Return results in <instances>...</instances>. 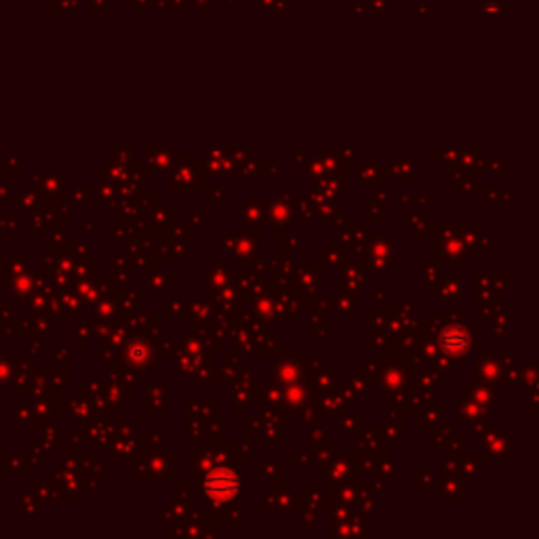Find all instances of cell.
<instances>
[{"label": "cell", "instance_id": "cell-2", "mask_svg": "<svg viewBox=\"0 0 539 539\" xmlns=\"http://www.w3.org/2000/svg\"><path fill=\"white\" fill-rule=\"evenodd\" d=\"M468 333L461 331V329H447L440 337V343L447 352L451 354H459L468 347Z\"/></svg>", "mask_w": 539, "mask_h": 539}, {"label": "cell", "instance_id": "cell-1", "mask_svg": "<svg viewBox=\"0 0 539 539\" xmlns=\"http://www.w3.org/2000/svg\"><path fill=\"white\" fill-rule=\"evenodd\" d=\"M207 493L215 495V497H230L238 491V478L234 476L232 470H215L213 474H209L207 482Z\"/></svg>", "mask_w": 539, "mask_h": 539}]
</instances>
